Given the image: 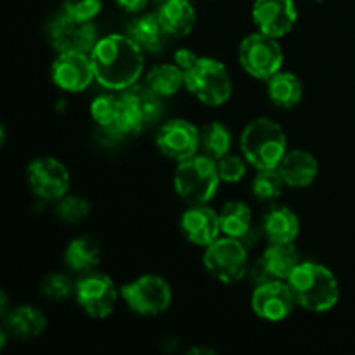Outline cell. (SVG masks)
Returning <instances> with one entry per match:
<instances>
[{"mask_svg": "<svg viewBox=\"0 0 355 355\" xmlns=\"http://www.w3.org/2000/svg\"><path fill=\"white\" fill-rule=\"evenodd\" d=\"M89 203L80 196H62L55 205V215L66 224H80L89 217Z\"/></svg>", "mask_w": 355, "mask_h": 355, "instance_id": "obj_32", "label": "cell"}, {"mask_svg": "<svg viewBox=\"0 0 355 355\" xmlns=\"http://www.w3.org/2000/svg\"><path fill=\"white\" fill-rule=\"evenodd\" d=\"M277 172L281 173L286 186L307 187L318 177L319 165L311 153L304 149H291V151H286L277 165Z\"/></svg>", "mask_w": 355, "mask_h": 355, "instance_id": "obj_17", "label": "cell"}, {"mask_svg": "<svg viewBox=\"0 0 355 355\" xmlns=\"http://www.w3.org/2000/svg\"><path fill=\"white\" fill-rule=\"evenodd\" d=\"M75 291V284L64 274H49L42 281V293L52 302H64Z\"/></svg>", "mask_w": 355, "mask_h": 355, "instance_id": "obj_33", "label": "cell"}, {"mask_svg": "<svg viewBox=\"0 0 355 355\" xmlns=\"http://www.w3.org/2000/svg\"><path fill=\"white\" fill-rule=\"evenodd\" d=\"M158 2H162V3H163V2H168V0H158Z\"/></svg>", "mask_w": 355, "mask_h": 355, "instance_id": "obj_39", "label": "cell"}, {"mask_svg": "<svg viewBox=\"0 0 355 355\" xmlns=\"http://www.w3.org/2000/svg\"><path fill=\"white\" fill-rule=\"evenodd\" d=\"M283 186H286V184H284L277 168L259 170V173H257L252 182V191L257 200L267 203V201H274L281 196Z\"/></svg>", "mask_w": 355, "mask_h": 355, "instance_id": "obj_31", "label": "cell"}, {"mask_svg": "<svg viewBox=\"0 0 355 355\" xmlns=\"http://www.w3.org/2000/svg\"><path fill=\"white\" fill-rule=\"evenodd\" d=\"M205 269L220 283L232 284L241 281L248 270V253L245 243L236 238H218L207 246L203 257Z\"/></svg>", "mask_w": 355, "mask_h": 355, "instance_id": "obj_6", "label": "cell"}, {"mask_svg": "<svg viewBox=\"0 0 355 355\" xmlns=\"http://www.w3.org/2000/svg\"><path fill=\"white\" fill-rule=\"evenodd\" d=\"M96 78L90 54L61 52L52 62V82L66 92H82Z\"/></svg>", "mask_w": 355, "mask_h": 355, "instance_id": "obj_13", "label": "cell"}, {"mask_svg": "<svg viewBox=\"0 0 355 355\" xmlns=\"http://www.w3.org/2000/svg\"><path fill=\"white\" fill-rule=\"evenodd\" d=\"M62 7L73 17L92 21L103 9V0H62Z\"/></svg>", "mask_w": 355, "mask_h": 355, "instance_id": "obj_35", "label": "cell"}, {"mask_svg": "<svg viewBox=\"0 0 355 355\" xmlns=\"http://www.w3.org/2000/svg\"><path fill=\"white\" fill-rule=\"evenodd\" d=\"M245 159L257 170L277 168L286 155V135L283 127L270 118H257L241 134Z\"/></svg>", "mask_w": 355, "mask_h": 355, "instance_id": "obj_3", "label": "cell"}, {"mask_svg": "<svg viewBox=\"0 0 355 355\" xmlns=\"http://www.w3.org/2000/svg\"><path fill=\"white\" fill-rule=\"evenodd\" d=\"M121 110V97L113 96V94H103L97 96L90 104V114L92 120L103 128L104 132L110 130L116 121L118 114Z\"/></svg>", "mask_w": 355, "mask_h": 355, "instance_id": "obj_30", "label": "cell"}, {"mask_svg": "<svg viewBox=\"0 0 355 355\" xmlns=\"http://www.w3.org/2000/svg\"><path fill=\"white\" fill-rule=\"evenodd\" d=\"M49 40L59 54L61 52L90 54L97 44V31L92 21L78 19L64 10L49 24Z\"/></svg>", "mask_w": 355, "mask_h": 355, "instance_id": "obj_10", "label": "cell"}, {"mask_svg": "<svg viewBox=\"0 0 355 355\" xmlns=\"http://www.w3.org/2000/svg\"><path fill=\"white\" fill-rule=\"evenodd\" d=\"M217 168L220 180L229 184L239 182L246 175V163L234 155H225L217 159Z\"/></svg>", "mask_w": 355, "mask_h": 355, "instance_id": "obj_34", "label": "cell"}, {"mask_svg": "<svg viewBox=\"0 0 355 355\" xmlns=\"http://www.w3.org/2000/svg\"><path fill=\"white\" fill-rule=\"evenodd\" d=\"M180 231L193 245L210 246L217 241L222 232L220 214L208 208L207 205H196L184 211L180 218Z\"/></svg>", "mask_w": 355, "mask_h": 355, "instance_id": "obj_16", "label": "cell"}, {"mask_svg": "<svg viewBox=\"0 0 355 355\" xmlns=\"http://www.w3.org/2000/svg\"><path fill=\"white\" fill-rule=\"evenodd\" d=\"M263 232L270 243H293L300 232V222L295 211L276 205L263 217Z\"/></svg>", "mask_w": 355, "mask_h": 355, "instance_id": "obj_21", "label": "cell"}, {"mask_svg": "<svg viewBox=\"0 0 355 355\" xmlns=\"http://www.w3.org/2000/svg\"><path fill=\"white\" fill-rule=\"evenodd\" d=\"M267 92L270 101L283 110H291L302 99V83L293 73L277 71L276 75L267 80Z\"/></svg>", "mask_w": 355, "mask_h": 355, "instance_id": "obj_25", "label": "cell"}, {"mask_svg": "<svg viewBox=\"0 0 355 355\" xmlns=\"http://www.w3.org/2000/svg\"><path fill=\"white\" fill-rule=\"evenodd\" d=\"M127 99H130L132 103L137 106V110L141 111L142 118H144L146 123H151V121H156L159 116H162L163 104H162V96L155 92V90L149 89L148 85H135L128 87V89L121 90Z\"/></svg>", "mask_w": 355, "mask_h": 355, "instance_id": "obj_29", "label": "cell"}, {"mask_svg": "<svg viewBox=\"0 0 355 355\" xmlns=\"http://www.w3.org/2000/svg\"><path fill=\"white\" fill-rule=\"evenodd\" d=\"M218 182L217 162L207 155H194L180 162L173 177L175 193L191 207L207 205L217 193Z\"/></svg>", "mask_w": 355, "mask_h": 355, "instance_id": "obj_4", "label": "cell"}, {"mask_svg": "<svg viewBox=\"0 0 355 355\" xmlns=\"http://www.w3.org/2000/svg\"><path fill=\"white\" fill-rule=\"evenodd\" d=\"M120 97H121L120 114H118L113 127H111L107 132H104V134L110 135L111 139H120L121 141V139L135 137V135L142 130L146 121L144 118H142L141 111L137 110V106H135L130 99H127L123 94H120Z\"/></svg>", "mask_w": 355, "mask_h": 355, "instance_id": "obj_27", "label": "cell"}, {"mask_svg": "<svg viewBox=\"0 0 355 355\" xmlns=\"http://www.w3.org/2000/svg\"><path fill=\"white\" fill-rule=\"evenodd\" d=\"M295 304L297 302L290 286L281 279H270L259 284L252 297V307L255 314L272 322L286 319L293 311Z\"/></svg>", "mask_w": 355, "mask_h": 355, "instance_id": "obj_14", "label": "cell"}, {"mask_svg": "<svg viewBox=\"0 0 355 355\" xmlns=\"http://www.w3.org/2000/svg\"><path fill=\"white\" fill-rule=\"evenodd\" d=\"M101 245L92 236H80L73 239L64 253V262L75 272H89L99 263Z\"/></svg>", "mask_w": 355, "mask_h": 355, "instance_id": "obj_24", "label": "cell"}, {"mask_svg": "<svg viewBox=\"0 0 355 355\" xmlns=\"http://www.w3.org/2000/svg\"><path fill=\"white\" fill-rule=\"evenodd\" d=\"M120 295L139 315H159L170 307L172 290L163 277L146 274L121 288Z\"/></svg>", "mask_w": 355, "mask_h": 355, "instance_id": "obj_8", "label": "cell"}, {"mask_svg": "<svg viewBox=\"0 0 355 355\" xmlns=\"http://www.w3.org/2000/svg\"><path fill=\"white\" fill-rule=\"evenodd\" d=\"M173 59H175V64L179 66L182 71H187V69L193 68V66L196 64V61L200 58H198L191 49H179V51L175 52V55H173Z\"/></svg>", "mask_w": 355, "mask_h": 355, "instance_id": "obj_36", "label": "cell"}, {"mask_svg": "<svg viewBox=\"0 0 355 355\" xmlns=\"http://www.w3.org/2000/svg\"><path fill=\"white\" fill-rule=\"evenodd\" d=\"M283 61V49L277 38L262 31L248 35L239 45V62L246 73L259 80H269L281 71Z\"/></svg>", "mask_w": 355, "mask_h": 355, "instance_id": "obj_7", "label": "cell"}, {"mask_svg": "<svg viewBox=\"0 0 355 355\" xmlns=\"http://www.w3.org/2000/svg\"><path fill=\"white\" fill-rule=\"evenodd\" d=\"M189 354H215V350H211V349H207V347H205V349H200V347H198V349H191L189 350Z\"/></svg>", "mask_w": 355, "mask_h": 355, "instance_id": "obj_38", "label": "cell"}, {"mask_svg": "<svg viewBox=\"0 0 355 355\" xmlns=\"http://www.w3.org/2000/svg\"><path fill=\"white\" fill-rule=\"evenodd\" d=\"M222 232L229 238H236L250 246V238L253 234L252 229V210L243 201H229L220 211Z\"/></svg>", "mask_w": 355, "mask_h": 355, "instance_id": "obj_23", "label": "cell"}, {"mask_svg": "<svg viewBox=\"0 0 355 355\" xmlns=\"http://www.w3.org/2000/svg\"><path fill=\"white\" fill-rule=\"evenodd\" d=\"M260 262L272 279L286 281L300 266V255L293 243H270L263 252Z\"/></svg>", "mask_w": 355, "mask_h": 355, "instance_id": "obj_20", "label": "cell"}, {"mask_svg": "<svg viewBox=\"0 0 355 355\" xmlns=\"http://www.w3.org/2000/svg\"><path fill=\"white\" fill-rule=\"evenodd\" d=\"M158 17L172 37H186L196 24V12L189 0H168L162 3Z\"/></svg>", "mask_w": 355, "mask_h": 355, "instance_id": "obj_22", "label": "cell"}, {"mask_svg": "<svg viewBox=\"0 0 355 355\" xmlns=\"http://www.w3.org/2000/svg\"><path fill=\"white\" fill-rule=\"evenodd\" d=\"M75 297L89 318L106 319L116 307L118 291L111 277L103 272L89 270L76 281Z\"/></svg>", "mask_w": 355, "mask_h": 355, "instance_id": "obj_9", "label": "cell"}, {"mask_svg": "<svg viewBox=\"0 0 355 355\" xmlns=\"http://www.w3.org/2000/svg\"><path fill=\"white\" fill-rule=\"evenodd\" d=\"M114 2L120 9L127 10V12H141L148 6V0H114Z\"/></svg>", "mask_w": 355, "mask_h": 355, "instance_id": "obj_37", "label": "cell"}, {"mask_svg": "<svg viewBox=\"0 0 355 355\" xmlns=\"http://www.w3.org/2000/svg\"><path fill=\"white\" fill-rule=\"evenodd\" d=\"M184 76L187 90L207 106H222L232 94L231 75L217 59L200 58Z\"/></svg>", "mask_w": 355, "mask_h": 355, "instance_id": "obj_5", "label": "cell"}, {"mask_svg": "<svg viewBox=\"0 0 355 355\" xmlns=\"http://www.w3.org/2000/svg\"><path fill=\"white\" fill-rule=\"evenodd\" d=\"M201 132L187 120H170L156 134V146L170 159L184 162L200 149Z\"/></svg>", "mask_w": 355, "mask_h": 355, "instance_id": "obj_11", "label": "cell"}, {"mask_svg": "<svg viewBox=\"0 0 355 355\" xmlns=\"http://www.w3.org/2000/svg\"><path fill=\"white\" fill-rule=\"evenodd\" d=\"M28 182L42 200H61L69 189V173L55 158H38L28 166Z\"/></svg>", "mask_w": 355, "mask_h": 355, "instance_id": "obj_12", "label": "cell"}, {"mask_svg": "<svg viewBox=\"0 0 355 355\" xmlns=\"http://www.w3.org/2000/svg\"><path fill=\"white\" fill-rule=\"evenodd\" d=\"M94 75L110 90H125L135 85L144 69V51L128 35L101 38L90 52Z\"/></svg>", "mask_w": 355, "mask_h": 355, "instance_id": "obj_1", "label": "cell"}, {"mask_svg": "<svg viewBox=\"0 0 355 355\" xmlns=\"http://www.w3.org/2000/svg\"><path fill=\"white\" fill-rule=\"evenodd\" d=\"M127 35L142 51L156 54L165 47L168 31L163 28L158 14H148L132 21L127 26Z\"/></svg>", "mask_w": 355, "mask_h": 355, "instance_id": "obj_19", "label": "cell"}, {"mask_svg": "<svg viewBox=\"0 0 355 355\" xmlns=\"http://www.w3.org/2000/svg\"><path fill=\"white\" fill-rule=\"evenodd\" d=\"M315 2H322V0H315Z\"/></svg>", "mask_w": 355, "mask_h": 355, "instance_id": "obj_40", "label": "cell"}, {"mask_svg": "<svg viewBox=\"0 0 355 355\" xmlns=\"http://www.w3.org/2000/svg\"><path fill=\"white\" fill-rule=\"evenodd\" d=\"M232 146V135L229 128L220 121H211L205 125L201 130V142L200 148L203 149V155L210 156L215 162L220 159L222 156L229 155Z\"/></svg>", "mask_w": 355, "mask_h": 355, "instance_id": "obj_28", "label": "cell"}, {"mask_svg": "<svg viewBox=\"0 0 355 355\" xmlns=\"http://www.w3.org/2000/svg\"><path fill=\"white\" fill-rule=\"evenodd\" d=\"M146 85L158 96L170 97L179 92L180 87L186 85V76L177 64H158L148 71Z\"/></svg>", "mask_w": 355, "mask_h": 355, "instance_id": "obj_26", "label": "cell"}, {"mask_svg": "<svg viewBox=\"0 0 355 355\" xmlns=\"http://www.w3.org/2000/svg\"><path fill=\"white\" fill-rule=\"evenodd\" d=\"M3 318H6L3 328L7 329V333H10L14 338L23 340V342L37 338L47 328L45 315L38 309L30 307V305H21V307L12 309Z\"/></svg>", "mask_w": 355, "mask_h": 355, "instance_id": "obj_18", "label": "cell"}, {"mask_svg": "<svg viewBox=\"0 0 355 355\" xmlns=\"http://www.w3.org/2000/svg\"><path fill=\"white\" fill-rule=\"evenodd\" d=\"M253 21L262 33L281 38L297 23L293 0H255Z\"/></svg>", "mask_w": 355, "mask_h": 355, "instance_id": "obj_15", "label": "cell"}, {"mask_svg": "<svg viewBox=\"0 0 355 355\" xmlns=\"http://www.w3.org/2000/svg\"><path fill=\"white\" fill-rule=\"evenodd\" d=\"M295 302L311 312H326L338 304V279L328 267L315 262H300L286 279Z\"/></svg>", "mask_w": 355, "mask_h": 355, "instance_id": "obj_2", "label": "cell"}]
</instances>
